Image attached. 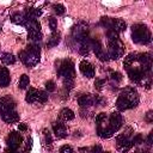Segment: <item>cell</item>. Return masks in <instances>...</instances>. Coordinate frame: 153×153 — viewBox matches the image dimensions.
I'll return each instance as SVG.
<instances>
[{
	"label": "cell",
	"instance_id": "e0dca14e",
	"mask_svg": "<svg viewBox=\"0 0 153 153\" xmlns=\"http://www.w3.org/2000/svg\"><path fill=\"white\" fill-rule=\"evenodd\" d=\"M78 103L81 108H88L94 104V96L92 94H82L78 98Z\"/></svg>",
	"mask_w": 153,
	"mask_h": 153
},
{
	"label": "cell",
	"instance_id": "2e32d148",
	"mask_svg": "<svg viewBox=\"0 0 153 153\" xmlns=\"http://www.w3.org/2000/svg\"><path fill=\"white\" fill-rule=\"evenodd\" d=\"M126 27H127V24H126V22L123 19H121V18L111 19V26H110V29L114 30L115 32H117V33L118 32H123L126 30Z\"/></svg>",
	"mask_w": 153,
	"mask_h": 153
},
{
	"label": "cell",
	"instance_id": "5b68a950",
	"mask_svg": "<svg viewBox=\"0 0 153 153\" xmlns=\"http://www.w3.org/2000/svg\"><path fill=\"white\" fill-rule=\"evenodd\" d=\"M108 56L111 60H117L124 54V44L121 42L120 38L109 41V48H108Z\"/></svg>",
	"mask_w": 153,
	"mask_h": 153
},
{
	"label": "cell",
	"instance_id": "8d00e7d4",
	"mask_svg": "<svg viewBox=\"0 0 153 153\" xmlns=\"http://www.w3.org/2000/svg\"><path fill=\"white\" fill-rule=\"evenodd\" d=\"M45 88L48 90V92H53L55 91V82L53 80H48L45 82Z\"/></svg>",
	"mask_w": 153,
	"mask_h": 153
},
{
	"label": "cell",
	"instance_id": "484cf974",
	"mask_svg": "<svg viewBox=\"0 0 153 153\" xmlns=\"http://www.w3.org/2000/svg\"><path fill=\"white\" fill-rule=\"evenodd\" d=\"M0 59H1V61L5 65H13L16 62V57L11 53H4V54H1V57Z\"/></svg>",
	"mask_w": 153,
	"mask_h": 153
},
{
	"label": "cell",
	"instance_id": "bcb514c9",
	"mask_svg": "<svg viewBox=\"0 0 153 153\" xmlns=\"http://www.w3.org/2000/svg\"><path fill=\"white\" fill-rule=\"evenodd\" d=\"M135 153H147V151L146 149H136Z\"/></svg>",
	"mask_w": 153,
	"mask_h": 153
},
{
	"label": "cell",
	"instance_id": "7bdbcfd3",
	"mask_svg": "<svg viewBox=\"0 0 153 153\" xmlns=\"http://www.w3.org/2000/svg\"><path fill=\"white\" fill-rule=\"evenodd\" d=\"M18 129H19V130H22V131H24V130H26V129H27V127H26V124H25V123H19V124H18Z\"/></svg>",
	"mask_w": 153,
	"mask_h": 153
},
{
	"label": "cell",
	"instance_id": "d590c367",
	"mask_svg": "<svg viewBox=\"0 0 153 153\" xmlns=\"http://www.w3.org/2000/svg\"><path fill=\"white\" fill-rule=\"evenodd\" d=\"M111 79L114 81H116V82H120L122 80V74L120 72H112L111 73Z\"/></svg>",
	"mask_w": 153,
	"mask_h": 153
},
{
	"label": "cell",
	"instance_id": "3957f363",
	"mask_svg": "<svg viewBox=\"0 0 153 153\" xmlns=\"http://www.w3.org/2000/svg\"><path fill=\"white\" fill-rule=\"evenodd\" d=\"M131 39L137 44H148L152 39L151 31L145 24H135L131 26Z\"/></svg>",
	"mask_w": 153,
	"mask_h": 153
},
{
	"label": "cell",
	"instance_id": "8fae6325",
	"mask_svg": "<svg viewBox=\"0 0 153 153\" xmlns=\"http://www.w3.org/2000/svg\"><path fill=\"white\" fill-rule=\"evenodd\" d=\"M22 141H23V137L18 131H11L7 136V140H6L8 148L10 149H16V151L22 145Z\"/></svg>",
	"mask_w": 153,
	"mask_h": 153
},
{
	"label": "cell",
	"instance_id": "7c38bea8",
	"mask_svg": "<svg viewBox=\"0 0 153 153\" xmlns=\"http://www.w3.org/2000/svg\"><path fill=\"white\" fill-rule=\"evenodd\" d=\"M16 108V102L11 96H4L0 98V112L14 110Z\"/></svg>",
	"mask_w": 153,
	"mask_h": 153
},
{
	"label": "cell",
	"instance_id": "6da1fadb",
	"mask_svg": "<svg viewBox=\"0 0 153 153\" xmlns=\"http://www.w3.org/2000/svg\"><path fill=\"white\" fill-rule=\"evenodd\" d=\"M139 93L134 87H126L118 96L117 102H116V106L120 111H124L128 109H133L139 104Z\"/></svg>",
	"mask_w": 153,
	"mask_h": 153
},
{
	"label": "cell",
	"instance_id": "83f0119b",
	"mask_svg": "<svg viewBox=\"0 0 153 153\" xmlns=\"http://www.w3.org/2000/svg\"><path fill=\"white\" fill-rule=\"evenodd\" d=\"M29 84H30V79H29V76H27L26 74H23V75L20 76V79H19L18 87L22 88V90H24V88H26V87L29 86Z\"/></svg>",
	"mask_w": 153,
	"mask_h": 153
},
{
	"label": "cell",
	"instance_id": "9c48e42d",
	"mask_svg": "<svg viewBox=\"0 0 153 153\" xmlns=\"http://www.w3.org/2000/svg\"><path fill=\"white\" fill-rule=\"evenodd\" d=\"M127 73H128L129 79L131 81H134V82H137V84H141L142 80L148 76V74L143 73L140 67H134V65L127 68Z\"/></svg>",
	"mask_w": 153,
	"mask_h": 153
},
{
	"label": "cell",
	"instance_id": "603a6c76",
	"mask_svg": "<svg viewBox=\"0 0 153 153\" xmlns=\"http://www.w3.org/2000/svg\"><path fill=\"white\" fill-rule=\"evenodd\" d=\"M25 26H26L27 31H41V24L38 23L37 19H29L27 18Z\"/></svg>",
	"mask_w": 153,
	"mask_h": 153
},
{
	"label": "cell",
	"instance_id": "f1b7e54d",
	"mask_svg": "<svg viewBox=\"0 0 153 153\" xmlns=\"http://www.w3.org/2000/svg\"><path fill=\"white\" fill-rule=\"evenodd\" d=\"M27 36L33 42H38L42 39V32L41 31H27Z\"/></svg>",
	"mask_w": 153,
	"mask_h": 153
},
{
	"label": "cell",
	"instance_id": "7a4b0ae2",
	"mask_svg": "<svg viewBox=\"0 0 153 153\" xmlns=\"http://www.w3.org/2000/svg\"><path fill=\"white\" fill-rule=\"evenodd\" d=\"M39 55H41V48L37 44H29L26 49L22 50L19 53V59L20 61L27 66V67H33L38 63L39 61Z\"/></svg>",
	"mask_w": 153,
	"mask_h": 153
},
{
	"label": "cell",
	"instance_id": "4fadbf2b",
	"mask_svg": "<svg viewBox=\"0 0 153 153\" xmlns=\"http://www.w3.org/2000/svg\"><path fill=\"white\" fill-rule=\"evenodd\" d=\"M53 130H54V134L57 139H65L68 134L66 126L60 121H56L53 123Z\"/></svg>",
	"mask_w": 153,
	"mask_h": 153
},
{
	"label": "cell",
	"instance_id": "60d3db41",
	"mask_svg": "<svg viewBox=\"0 0 153 153\" xmlns=\"http://www.w3.org/2000/svg\"><path fill=\"white\" fill-rule=\"evenodd\" d=\"M146 121L149 122V123L153 122V112H152V111H148V112L146 114Z\"/></svg>",
	"mask_w": 153,
	"mask_h": 153
},
{
	"label": "cell",
	"instance_id": "74e56055",
	"mask_svg": "<svg viewBox=\"0 0 153 153\" xmlns=\"http://www.w3.org/2000/svg\"><path fill=\"white\" fill-rule=\"evenodd\" d=\"M59 153H74V152H73V148H72L71 146L65 145V146H62V147L60 148Z\"/></svg>",
	"mask_w": 153,
	"mask_h": 153
},
{
	"label": "cell",
	"instance_id": "f35d334b",
	"mask_svg": "<svg viewBox=\"0 0 153 153\" xmlns=\"http://www.w3.org/2000/svg\"><path fill=\"white\" fill-rule=\"evenodd\" d=\"M106 118H108L106 114H104V112H100V114H98V115L96 116V123H100V122L105 121Z\"/></svg>",
	"mask_w": 153,
	"mask_h": 153
},
{
	"label": "cell",
	"instance_id": "5bb4252c",
	"mask_svg": "<svg viewBox=\"0 0 153 153\" xmlns=\"http://www.w3.org/2000/svg\"><path fill=\"white\" fill-rule=\"evenodd\" d=\"M79 69L81 72L82 75H85L86 78H92L94 76V68L92 67V65L90 62H87L86 60H82L79 65Z\"/></svg>",
	"mask_w": 153,
	"mask_h": 153
},
{
	"label": "cell",
	"instance_id": "277c9868",
	"mask_svg": "<svg viewBox=\"0 0 153 153\" xmlns=\"http://www.w3.org/2000/svg\"><path fill=\"white\" fill-rule=\"evenodd\" d=\"M57 74L63 79V81H74L75 69L71 60H62L57 65Z\"/></svg>",
	"mask_w": 153,
	"mask_h": 153
},
{
	"label": "cell",
	"instance_id": "836d02e7",
	"mask_svg": "<svg viewBox=\"0 0 153 153\" xmlns=\"http://www.w3.org/2000/svg\"><path fill=\"white\" fill-rule=\"evenodd\" d=\"M43 135H44V142H45V143H48V145H51L53 140H51V135H50L49 130L44 129V130H43Z\"/></svg>",
	"mask_w": 153,
	"mask_h": 153
},
{
	"label": "cell",
	"instance_id": "c3c4849f",
	"mask_svg": "<svg viewBox=\"0 0 153 153\" xmlns=\"http://www.w3.org/2000/svg\"><path fill=\"white\" fill-rule=\"evenodd\" d=\"M0 30H1V27H0Z\"/></svg>",
	"mask_w": 153,
	"mask_h": 153
},
{
	"label": "cell",
	"instance_id": "e575fe53",
	"mask_svg": "<svg viewBox=\"0 0 153 153\" xmlns=\"http://www.w3.org/2000/svg\"><path fill=\"white\" fill-rule=\"evenodd\" d=\"M104 85H105V79H96V81H94V87H96L97 90H102Z\"/></svg>",
	"mask_w": 153,
	"mask_h": 153
},
{
	"label": "cell",
	"instance_id": "ee69618b",
	"mask_svg": "<svg viewBox=\"0 0 153 153\" xmlns=\"http://www.w3.org/2000/svg\"><path fill=\"white\" fill-rule=\"evenodd\" d=\"M152 136H153V133H149V135H148V137H147V145H148V146L152 145Z\"/></svg>",
	"mask_w": 153,
	"mask_h": 153
},
{
	"label": "cell",
	"instance_id": "9a60e30c",
	"mask_svg": "<svg viewBox=\"0 0 153 153\" xmlns=\"http://www.w3.org/2000/svg\"><path fill=\"white\" fill-rule=\"evenodd\" d=\"M1 118L6 123H16L19 121V115L16 110H10V111L1 112Z\"/></svg>",
	"mask_w": 153,
	"mask_h": 153
},
{
	"label": "cell",
	"instance_id": "d6986e66",
	"mask_svg": "<svg viewBox=\"0 0 153 153\" xmlns=\"http://www.w3.org/2000/svg\"><path fill=\"white\" fill-rule=\"evenodd\" d=\"M11 20H12V23H14L17 25H24L25 26V24L27 22V17L24 13L17 12V13H14V14L11 16Z\"/></svg>",
	"mask_w": 153,
	"mask_h": 153
},
{
	"label": "cell",
	"instance_id": "cb8c5ba5",
	"mask_svg": "<svg viewBox=\"0 0 153 153\" xmlns=\"http://www.w3.org/2000/svg\"><path fill=\"white\" fill-rule=\"evenodd\" d=\"M136 59H137V54L136 53H130L128 54L126 57H124V61H123V66L126 67V69L130 66L134 65V62H136Z\"/></svg>",
	"mask_w": 153,
	"mask_h": 153
},
{
	"label": "cell",
	"instance_id": "d6a6232c",
	"mask_svg": "<svg viewBox=\"0 0 153 153\" xmlns=\"http://www.w3.org/2000/svg\"><path fill=\"white\" fill-rule=\"evenodd\" d=\"M131 142H133V145H140V143L143 142V136H142L141 134H136V135L131 139Z\"/></svg>",
	"mask_w": 153,
	"mask_h": 153
},
{
	"label": "cell",
	"instance_id": "4316f807",
	"mask_svg": "<svg viewBox=\"0 0 153 153\" xmlns=\"http://www.w3.org/2000/svg\"><path fill=\"white\" fill-rule=\"evenodd\" d=\"M59 42H60V33L53 32L50 38H49V41H48V43H47V45L48 47H55V45L59 44Z\"/></svg>",
	"mask_w": 153,
	"mask_h": 153
},
{
	"label": "cell",
	"instance_id": "f6af8a7d",
	"mask_svg": "<svg viewBox=\"0 0 153 153\" xmlns=\"http://www.w3.org/2000/svg\"><path fill=\"white\" fill-rule=\"evenodd\" d=\"M5 153H18V152H17L16 149H10V148H8V149H6Z\"/></svg>",
	"mask_w": 153,
	"mask_h": 153
},
{
	"label": "cell",
	"instance_id": "44dd1931",
	"mask_svg": "<svg viewBox=\"0 0 153 153\" xmlns=\"http://www.w3.org/2000/svg\"><path fill=\"white\" fill-rule=\"evenodd\" d=\"M90 49H91V39L90 38H86L84 41L80 42V47H79V53L81 55H87L90 53Z\"/></svg>",
	"mask_w": 153,
	"mask_h": 153
},
{
	"label": "cell",
	"instance_id": "30bf717a",
	"mask_svg": "<svg viewBox=\"0 0 153 153\" xmlns=\"http://www.w3.org/2000/svg\"><path fill=\"white\" fill-rule=\"evenodd\" d=\"M91 48L93 49L94 54L97 55V57L100 61H108L109 60L108 53L103 49V45H102V43L98 39H91Z\"/></svg>",
	"mask_w": 153,
	"mask_h": 153
},
{
	"label": "cell",
	"instance_id": "681fc988",
	"mask_svg": "<svg viewBox=\"0 0 153 153\" xmlns=\"http://www.w3.org/2000/svg\"><path fill=\"white\" fill-rule=\"evenodd\" d=\"M0 148H1V147H0Z\"/></svg>",
	"mask_w": 153,
	"mask_h": 153
},
{
	"label": "cell",
	"instance_id": "1f68e13d",
	"mask_svg": "<svg viewBox=\"0 0 153 153\" xmlns=\"http://www.w3.org/2000/svg\"><path fill=\"white\" fill-rule=\"evenodd\" d=\"M48 100V93L45 91H38V103H44Z\"/></svg>",
	"mask_w": 153,
	"mask_h": 153
},
{
	"label": "cell",
	"instance_id": "7402d4cb",
	"mask_svg": "<svg viewBox=\"0 0 153 153\" xmlns=\"http://www.w3.org/2000/svg\"><path fill=\"white\" fill-rule=\"evenodd\" d=\"M59 118H60L61 121H71V120L74 118V112H73L71 109L65 108V109H62V110L60 111Z\"/></svg>",
	"mask_w": 153,
	"mask_h": 153
},
{
	"label": "cell",
	"instance_id": "4dcf8cb0",
	"mask_svg": "<svg viewBox=\"0 0 153 153\" xmlns=\"http://www.w3.org/2000/svg\"><path fill=\"white\" fill-rule=\"evenodd\" d=\"M48 22H49V27H50V30H51L53 32H56V27H57V20H56L54 17H49Z\"/></svg>",
	"mask_w": 153,
	"mask_h": 153
},
{
	"label": "cell",
	"instance_id": "ac0fdd59",
	"mask_svg": "<svg viewBox=\"0 0 153 153\" xmlns=\"http://www.w3.org/2000/svg\"><path fill=\"white\" fill-rule=\"evenodd\" d=\"M11 78L10 72L6 67H0V87H6L10 85Z\"/></svg>",
	"mask_w": 153,
	"mask_h": 153
},
{
	"label": "cell",
	"instance_id": "ffe728a7",
	"mask_svg": "<svg viewBox=\"0 0 153 153\" xmlns=\"http://www.w3.org/2000/svg\"><path fill=\"white\" fill-rule=\"evenodd\" d=\"M25 100H26L27 103H31V104H32V103H36V102L38 100V91H37L36 88L30 87L29 91L26 92Z\"/></svg>",
	"mask_w": 153,
	"mask_h": 153
},
{
	"label": "cell",
	"instance_id": "ba28073f",
	"mask_svg": "<svg viewBox=\"0 0 153 153\" xmlns=\"http://www.w3.org/2000/svg\"><path fill=\"white\" fill-rule=\"evenodd\" d=\"M122 123H123L122 116H121L118 112H112V114L108 117V123H106V126H108L109 130H110L112 134H115V133L122 127Z\"/></svg>",
	"mask_w": 153,
	"mask_h": 153
},
{
	"label": "cell",
	"instance_id": "f546056e",
	"mask_svg": "<svg viewBox=\"0 0 153 153\" xmlns=\"http://www.w3.org/2000/svg\"><path fill=\"white\" fill-rule=\"evenodd\" d=\"M53 8H54V11H55V13H56L57 16H61V14L65 13V6L61 5V4H55V5L53 6Z\"/></svg>",
	"mask_w": 153,
	"mask_h": 153
},
{
	"label": "cell",
	"instance_id": "d4e9b609",
	"mask_svg": "<svg viewBox=\"0 0 153 153\" xmlns=\"http://www.w3.org/2000/svg\"><path fill=\"white\" fill-rule=\"evenodd\" d=\"M26 17L29 18V19H36V18H38L41 14H42V11L39 10V8H35V7H30V8H27L26 10Z\"/></svg>",
	"mask_w": 153,
	"mask_h": 153
},
{
	"label": "cell",
	"instance_id": "7dc6e473",
	"mask_svg": "<svg viewBox=\"0 0 153 153\" xmlns=\"http://www.w3.org/2000/svg\"><path fill=\"white\" fill-rule=\"evenodd\" d=\"M103 153H110V152H103Z\"/></svg>",
	"mask_w": 153,
	"mask_h": 153
},
{
	"label": "cell",
	"instance_id": "8992f818",
	"mask_svg": "<svg viewBox=\"0 0 153 153\" xmlns=\"http://www.w3.org/2000/svg\"><path fill=\"white\" fill-rule=\"evenodd\" d=\"M72 35H73L74 39H76L78 42H81V41L88 38V25L85 22H79L76 25L73 26Z\"/></svg>",
	"mask_w": 153,
	"mask_h": 153
},
{
	"label": "cell",
	"instance_id": "ab89813d",
	"mask_svg": "<svg viewBox=\"0 0 153 153\" xmlns=\"http://www.w3.org/2000/svg\"><path fill=\"white\" fill-rule=\"evenodd\" d=\"M88 153H103V151H102V147L97 145V146H93L91 149H88Z\"/></svg>",
	"mask_w": 153,
	"mask_h": 153
},
{
	"label": "cell",
	"instance_id": "b9f144b4",
	"mask_svg": "<svg viewBox=\"0 0 153 153\" xmlns=\"http://www.w3.org/2000/svg\"><path fill=\"white\" fill-rule=\"evenodd\" d=\"M31 146H32V139L30 137V139H27V141H26V147H25V151L27 152V151H30L31 149Z\"/></svg>",
	"mask_w": 153,
	"mask_h": 153
},
{
	"label": "cell",
	"instance_id": "52a82bcc",
	"mask_svg": "<svg viewBox=\"0 0 153 153\" xmlns=\"http://www.w3.org/2000/svg\"><path fill=\"white\" fill-rule=\"evenodd\" d=\"M116 143H117V149L122 153L128 152L133 147V142L130 139V134L127 131H123L116 137Z\"/></svg>",
	"mask_w": 153,
	"mask_h": 153
}]
</instances>
